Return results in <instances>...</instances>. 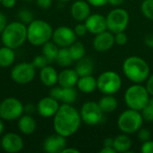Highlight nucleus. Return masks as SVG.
I'll use <instances>...</instances> for the list:
<instances>
[{
	"instance_id": "f257e3e1",
	"label": "nucleus",
	"mask_w": 153,
	"mask_h": 153,
	"mask_svg": "<svg viewBox=\"0 0 153 153\" xmlns=\"http://www.w3.org/2000/svg\"><path fill=\"white\" fill-rule=\"evenodd\" d=\"M81 115L71 104L64 103L54 116L53 126L56 134L69 137L75 134L81 125Z\"/></svg>"
},
{
	"instance_id": "f03ea898",
	"label": "nucleus",
	"mask_w": 153,
	"mask_h": 153,
	"mask_svg": "<svg viewBox=\"0 0 153 153\" xmlns=\"http://www.w3.org/2000/svg\"><path fill=\"white\" fill-rule=\"evenodd\" d=\"M1 39L4 46L13 49L18 48L27 40L26 24L20 21L7 23L1 33Z\"/></svg>"
},
{
	"instance_id": "7ed1b4c3",
	"label": "nucleus",
	"mask_w": 153,
	"mask_h": 153,
	"mask_svg": "<svg viewBox=\"0 0 153 153\" xmlns=\"http://www.w3.org/2000/svg\"><path fill=\"white\" fill-rule=\"evenodd\" d=\"M53 29L43 20H33L27 27V39L33 46H42L52 39Z\"/></svg>"
},
{
	"instance_id": "20e7f679",
	"label": "nucleus",
	"mask_w": 153,
	"mask_h": 153,
	"mask_svg": "<svg viewBox=\"0 0 153 153\" xmlns=\"http://www.w3.org/2000/svg\"><path fill=\"white\" fill-rule=\"evenodd\" d=\"M123 70L126 77L135 83L143 82L150 74L148 64L139 56H130L124 62Z\"/></svg>"
},
{
	"instance_id": "39448f33",
	"label": "nucleus",
	"mask_w": 153,
	"mask_h": 153,
	"mask_svg": "<svg viewBox=\"0 0 153 153\" xmlns=\"http://www.w3.org/2000/svg\"><path fill=\"white\" fill-rule=\"evenodd\" d=\"M149 92L142 85L135 84L129 87L125 95V100L127 106L134 110H142L149 103Z\"/></svg>"
},
{
	"instance_id": "423d86ee",
	"label": "nucleus",
	"mask_w": 153,
	"mask_h": 153,
	"mask_svg": "<svg viewBox=\"0 0 153 153\" xmlns=\"http://www.w3.org/2000/svg\"><path fill=\"white\" fill-rule=\"evenodd\" d=\"M117 124L119 129L125 134H134L141 128L143 125V116L138 110L131 108L120 115Z\"/></svg>"
},
{
	"instance_id": "0eeeda50",
	"label": "nucleus",
	"mask_w": 153,
	"mask_h": 153,
	"mask_svg": "<svg viewBox=\"0 0 153 153\" xmlns=\"http://www.w3.org/2000/svg\"><path fill=\"white\" fill-rule=\"evenodd\" d=\"M23 113V105L22 101L16 98L9 97L0 103V118L3 120H18Z\"/></svg>"
},
{
	"instance_id": "6e6552de",
	"label": "nucleus",
	"mask_w": 153,
	"mask_h": 153,
	"mask_svg": "<svg viewBox=\"0 0 153 153\" xmlns=\"http://www.w3.org/2000/svg\"><path fill=\"white\" fill-rule=\"evenodd\" d=\"M121 85L122 81L120 76L113 71H107L101 74L97 80L98 89L108 95L117 92L120 90Z\"/></svg>"
},
{
	"instance_id": "1a4fd4ad",
	"label": "nucleus",
	"mask_w": 153,
	"mask_h": 153,
	"mask_svg": "<svg viewBox=\"0 0 153 153\" xmlns=\"http://www.w3.org/2000/svg\"><path fill=\"white\" fill-rule=\"evenodd\" d=\"M106 20L108 30L117 34L126 29L129 22V14L126 10L118 8L111 11L108 14Z\"/></svg>"
},
{
	"instance_id": "9d476101",
	"label": "nucleus",
	"mask_w": 153,
	"mask_h": 153,
	"mask_svg": "<svg viewBox=\"0 0 153 153\" xmlns=\"http://www.w3.org/2000/svg\"><path fill=\"white\" fill-rule=\"evenodd\" d=\"M35 69L31 63H20L12 68L11 78L17 84H28L35 78Z\"/></svg>"
},
{
	"instance_id": "9b49d317",
	"label": "nucleus",
	"mask_w": 153,
	"mask_h": 153,
	"mask_svg": "<svg viewBox=\"0 0 153 153\" xmlns=\"http://www.w3.org/2000/svg\"><path fill=\"white\" fill-rule=\"evenodd\" d=\"M103 117V111L100 109L99 104L93 101H89L83 104L81 110V117L82 121L88 126L98 125Z\"/></svg>"
},
{
	"instance_id": "f8f14e48",
	"label": "nucleus",
	"mask_w": 153,
	"mask_h": 153,
	"mask_svg": "<svg viewBox=\"0 0 153 153\" xmlns=\"http://www.w3.org/2000/svg\"><path fill=\"white\" fill-rule=\"evenodd\" d=\"M52 39L58 47L68 48L76 41V34L74 30L66 26H61L53 31Z\"/></svg>"
},
{
	"instance_id": "ddd939ff",
	"label": "nucleus",
	"mask_w": 153,
	"mask_h": 153,
	"mask_svg": "<svg viewBox=\"0 0 153 153\" xmlns=\"http://www.w3.org/2000/svg\"><path fill=\"white\" fill-rule=\"evenodd\" d=\"M1 148L8 153H16L21 152L23 149L24 143L22 138L14 133L5 134L1 141Z\"/></svg>"
},
{
	"instance_id": "4468645a",
	"label": "nucleus",
	"mask_w": 153,
	"mask_h": 153,
	"mask_svg": "<svg viewBox=\"0 0 153 153\" xmlns=\"http://www.w3.org/2000/svg\"><path fill=\"white\" fill-rule=\"evenodd\" d=\"M59 107H60V105L58 103V100H56L49 96V97L42 98L39 101V103L37 105V111L40 117L48 118V117L55 116V114L57 112Z\"/></svg>"
},
{
	"instance_id": "2eb2a0df",
	"label": "nucleus",
	"mask_w": 153,
	"mask_h": 153,
	"mask_svg": "<svg viewBox=\"0 0 153 153\" xmlns=\"http://www.w3.org/2000/svg\"><path fill=\"white\" fill-rule=\"evenodd\" d=\"M65 147V137L58 134L48 136L43 143V149L48 153H61Z\"/></svg>"
},
{
	"instance_id": "dca6fc26",
	"label": "nucleus",
	"mask_w": 153,
	"mask_h": 153,
	"mask_svg": "<svg viewBox=\"0 0 153 153\" xmlns=\"http://www.w3.org/2000/svg\"><path fill=\"white\" fill-rule=\"evenodd\" d=\"M85 25L88 31L92 34H99L108 29L107 20L101 14H92L85 20Z\"/></svg>"
},
{
	"instance_id": "f3484780",
	"label": "nucleus",
	"mask_w": 153,
	"mask_h": 153,
	"mask_svg": "<svg viewBox=\"0 0 153 153\" xmlns=\"http://www.w3.org/2000/svg\"><path fill=\"white\" fill-rule=\"evenodd\" d=\"M115 43V37L112 33L108 31H103L99 34H96V37L93 39V48L97 51H106L113 47Z\"/></svg>"
},
{
	"instance_id": "a211bd4d",
	"label": "nucleus",
	"mask_w": 153,
	"mask_h": 153,
	"mask_svg": "<svg viewBox=\"0 0 153 153\" xmlns=\"http://www.w3.org/2000/svg\"><path fill=\"white\" fill-rule=\"evenodd\" d=\"M91 8L88 3L82 0H78L72 4L71 13L72 16L79 22L86 20L90 15Z\"/></svg>"
},
{
	"instance_id": "6ab92c4d",
	"label": "nucleus",
	"mask_w": 153,
	"mask_h": 153,
	"mask_svg": "<svg viewBox=\"0 0 153 153\" xmlns=\"http://www.w3.org/2000/svg\"><path fill=\"white\" fill-rule=\"evenodd\" d=\"M78 80H79V75L75 70L65 69L60 74H58L57 82L63 88L74 87V85L77 84Z\"/></svg>"
},
{
	"instance_id": "aec40b11",
	"label": "nucleus",
	"mask_w": 153,
	"mask_h": 153,
	"mask_svg": "<svg viewBox=\"0 0 153 153\" xmlns=\"http://www.w3.org/2000/svg\"><path fill=\"white\" fill-rule=\"evenodd\" d=\"M39 79L45 86L51 87V86H54L57 82L58 74L54 67L48 65L47 66L40 69Z\"/></svg>"
},
{
	"instance_id": "412c9836",
	"label": "nucleus",
	"mask_w": 153,
	"mask_h": 153,
	"mask_svg": "<svg viewBox=\"0 0 153 153\" xmlns=\"http://www.w3.org/2000/svg\"><path fill=\"white\" fill-rule=\"evenodd\" d=\"M37 128L36 120L31 117V115H22L18 119V129L19 131L26 135L32 134Z\"/></svg>"
},
{
	"instance_id": "4be33fe9",
	"label": "nucleus",
	"mask_w": 153,
	"mask_h": 153,
	"mask_svg": "<svg viewBox=\"0 0 153 153\" xmlns=\"http://www.w3.org/2000/svg\"><path fill=\"white\" fill-rule=\"evenodd\" d=\"M14 49L4 46L0 48V67L6 68L11 66L15 60Z\"/></svg>"
},
{
	"instance_id": "5701e85b",
	"label": "nucleus",
	"mask_w": 153,
	"mask_h": 153,
	"mask_svg": "<svg viewBox=\"0 0 153 153\" xmlns=\"http://www.w3.org/2000/svg\"><path fill=\"white\" fill-rule=\"evenodd\" d=\"M78 89L85 93L92 92L97 87V81L91 75L82 76L77 82Z\"/></svg>"
},
{
	"instance_id": "b1692460",
	"label": "nucleus",
	"mask_w": 153,
	"mask_h": 153,
	"mask_svg": "<svg viewBox=\"0 0 153 153\" xmlns=\"http://www.w3.org/2000/svg\"><path fill=\"white\" fill-rule=\"evenodd\" d=\"M75 71L80 77L91 75L93 71V64L90 58L82 57L78 60V63L75 66Z\"/></svg>"
},
{
	"instance_id": "393cba45",
	"label": "nucleus",
	"mask_w": 153,
	"mask_h": 153,
	"mask_svg": "<svg viewBox=\"0 0 153 153\" xmlns=\"http://www.w3.org/2000/svg\"><path fill=\"white\" fill-rule=\"evenodd\" d=\"M58 46L53 41H48L42 45V55L48 59V63H53L58 54Z\"/></svg>"
},
{
	"instance_id": "a878e982",
	"label": "nucleus",
	"mask_w": 153,
	"mask_h": 153,
	"mask_svg": "<svg viewBox=\"0 0 153 153\" xmlns=\"http://www.w3.org/2000/svg\"><path fill=\"white\" fill-rule=\"evenodd\" d=\"M132 146V142L130 138L125 134L118 135L114 139L113 148L117 152H126Z\"/></svg>"
},
{
	"instance_id": "bb28decb",
	"label": "nucleus",
	"mask_w": 153,
	"mask_h": 153,
	"mask_svg": "<svg viewBox=\"0 0 153 153\" xmlns=\"http://www.w3.org/2000/svg\"><path fill=\"white\" fill-rule=\"evenodd\" d=\"M99 106L100 108V109L103 111V113H110L113 112L117 107V100L115 97L113 96H105L103 97L100 102H99Z\"/></svg>"
},
{
	"instance_id": "cd10ccee",
	"label": "nucleus",
	"mask_w": 153,
	"mask_h": 153,
	"mask_svg": "<svg viewBox=\"0 0 153 153\" xmlns=\"http://www.w3.org/2000/svg\"><path fill=\"white\" fill-rule=\"evenodd\" d=\"M70 55L73 58V60L78 61L84 57L85 55V48L82 42L80 41H74L70 47H68Z\"/></svg>"
},
{
	"instance_id": "c85d7f7f",
	"label": "nucleus",
	"mask_w": 153,
	"mask_h": 153,
	"mask_svg": "<svg viewBox=\"0 0 153 153\" xmlns=\"http://www.w3.org/2000/svg\"><path fill=\"white\" fill-rule=\"evenodd\" d=\"M56 61L58 64V65L63 66V67L69 66L72 64V62L74 60L70 55L68 48H61L59 49L57 56L56 58Z\"/></svg>"
},
{
	"instance_id": "c756f323",
	"label": "nucleus",
	"mask_w": 153,
	"mask_h": 153,
	"mask_svg": "<svg viewBox=\"0 0 153 153\" xmlns=\"http://www.w3.org/2000/svg\"><path fill=\"white\" fill-rule=\"evenodd\" d=\"M76 99H77V91L74 87L63 88L62 97H61L62 102L66 104H72L76 100Z\"/></svg>"
},
{
	"instance_id": "7c9ffc66",
	"label": "nucleus",
	"mask_w": 153,
	"mask_h": 153,
	"mask_svg": "<svg viewBox=\"0 0 153 153\" xmlns=\"http://www.w3.org/2000/svg\"><path fill=\"white\" fill-rule=\"evenodd\" d=\"M142 12L146 18L153 20V0H144L143 2Z\"/></svg>"
},
{
	"instance_id": "2f4dec72",
	"label": "nucleus",
	"mask_w": 153,
	"mask_h": 153,
	"mask_svg": "<svg viewBox=\"0 0 153 153\" xmlns=\"http://www.w3.org/2000/svg\"><path fill=\"white\" fill-rule=\"evenodd\" d=\"M19 21L24 24H29L33 21V13L28 9H22L18 12Z\"/></svg>"
},
{
	"instance_id": "473e14b6",
	"label": "nucleus",
	"mask_w": 153,
	"mask_h": 153,
	"mask_svg": "<svg viewBox=\"0 0 153 153\" xmlns=\"http://www.w3.org/2000/svg\"><path fill=\"white\" fill-rule=\"evenodd\" d=\"M31 64L33 65V66L37 69H42L43 67L47 66L49 63L48 61V59L43 56V55H39V56H37L33 58Z\"/></svg>"
},
{
	"instance_id": "72a5a7b5",
	"label": "nucleus",
	"mask_w": 153,
	"mask_h": 153,
	"mask_svg": "<svg viewBox=\"0 0 153 153\" xmlns=\"http://www.w3.org/2000/svg\"><path fill=\"white\" fill-rule=\"evenodd\" d=\"M143 118H144L147 121H153V106L151 104H147L143 109Z\"/></svg>"
},
{
	"instance_id": "f704fd0d",
	"label": "nucleus",
	"mask_w": 153,
	"mask_h": 153,
	"mask_svg": "<svg viewBox=\"0 0 153 153\" xmlns=\"http://www.w3.org/2000/svg\"><path fill=\"white\" fill-rule=\"evenodd\" d=\"M62 91H63V88L61 86L60 87H54L50 90L49 96L52 97L53 99L56 100H61Z\"/></svg>"
},
{
	"instance_id": "c9c22d12",
	"label": "nucleus",
	"mask_w": 153,
	"mask_h": 153,
	"mask_svg": "<svg viewBox=\"0 0 153 153\" xmlns=\"http://www.w3.org/2000/svg\"><path fill=\"white\" fill-rule=\"evenodd\" d=\"M115 42H117V44L123 46L127 42V36L126 33H124L123 31L117 33L116 37H115Z\"/></svg>"
},
{
	"instance_id": "e433bc0d",
	"label": "nucleus",
	"mask_w": 153,
	"mask_h": 153,
	"mask_svg": "<svg viewBox=\"0 0 153 153\" xmlns=\"http://www.w3.org/2000/svg\"><path fill=\"white\" fill-rule=\"evenodd\" d=\"M87 31H88V30H87L85 23L84 24H78L74 28V32H75L76 36H83L86 34Z\"/></svg>"
},
{
	"instance_id": "4c0bfd02",
	"label": "nucleus",
	"mask_w": 153,
	"mask_h": 153,
	"mask_svg": "<svg viewBox=\"0 0 153 153\" xmlns=\"http://www.w3.org/2000/svg\"><path fill=\"white\" fill-rule=\"evenodd\" d=\"M142 152L143 153H153V142L146 141L142 146Z\"/></svg>"
},
{
	"instance_id": "58836bf2",
	"label": "nucleus",
	"mask_w": 153,
	"mask_h": 153,
	"mask_svg": "<svg viewBox=\"0 0 153 153\" xmlns=\"http://www.w3.org/2000/svg\"><path fill=\"white\" fill-rule=\"evenodd\" d=\"M138 137L141 141L143 142H146V141H149L150 138H151V133L149 130L147 129H143L139 132V134H138Z\"/></svg>"
},
{
	"instance_id": "ea45409f",
	"label": "nucleus",
	"mask_w": 153,
	"mask_h": 153,
	"mask_svg": "<svg viewBox=\"0 0 153 153\" xmlns=\"http://www.w3.org/2000/svg\"><path fill=\"white\" fill-rule=\"evenodd\" d=\"M37 4L41 9H48L52 4V0H36Z\"/></svg>"
},
{
	"instance_id": "a19ab883",
	"label": "nucleus",
	"mask_w": 153,
	"mask_h": 153,
	"mask_svg": "<svg viewBox=\"0 0 153 153\" xmlns=\"http://www.w3.org/2000/svg\"><path fill=\"white\" fill-rule=\"evenodd\" d=\"M6 25H7V19H6L5 15L0 12V34L4 30Z\"/></svg>"
},
{
	"instance_id": "79ce46f5",
	"label": "nucleus",
	"mask_w": 153,
	"mask_h": 153,
	"mask_svg": "<svg viewBox=\"0 0 153 153\" xmlns=\"http://www.w3.org/2000/svg\"><path fill=\"white\" fill-rule=\"evenodd\" d=\"M1 4L4 8H13L16 4V0H1Z\"/></svg>"
},
{
	"instance_id": "37998d69",
	"label": "nucleus",
	"mask_w": 153,
	"mask_h": 153,
	"mask_svg": "<svg viewBox=\"0 0 153 153\" xmlns=\"http://www.w3.org/2000/svg\"><path fill=\"white\" fill-rule=\"evenodd\" d=\"M89 4L94 6H103L107 3H108V0H87Z\"/></svg>"
},
{
	"instance_id": "c03bdc74",
	"label": "nucleus",
	"mask_w": 153,
	"mask_h": 153,
	"mask_svg": "<svg viewBox=\"0 0 153 153\" xmlns=\"http://www.w3.org/2000/svg\"><path fill=\"white\" fill-rule=\"evenodd\" d=\"M23 110H24V113H25V114L31 115V114H33V113L35 112L36 108H35V107H34L32 104L29 103V104L23 106Z\"/></svg>"
},
{
	"instance_id": "a18cd8bd",
	"label": "nucleus",
	"mask_w": 153,
	"mask_h": 153,
	"mask_svg": "<svg viewBox=\"0 0 153 153\" xmlns=\"http://www.w3.org/2000/svg\"><path fill=\"white\" fill-rule=\"evenodd\" d=\"M147 91H148L149 94L153 96V74L149 78V80L147 82Z\"/></svg>"
},
{
	"instance_id": "49530a36",
	"label": "nucleus",
	"mask_w": 153,
	"mask_h": 153,
	"mask_svg": "<svg viewBox=\"0 0 153 153\" xmlns=\"http://www.w3.org/2000/svg\"><path fill=\"white\" fill-rule=\"evenodd\" d=\"M145 44L149 47V48H153V34H148L146 37H145Z\"/></svg>"
},
{
	"instance_id": "de8ad7c7",
	"label": "nucleus",
	"mask_w": 153,
	"mask_h": 153,
	"mask_svg": "<svg viewBox=\"0 0 153 153\" xmlns=\"http://www.w3.org/2000/svg\"><path fill=\"white\" fill-rule=\"evenodd\" d=\"M100 153H115L117 152L116 150L113 147H105L104 149H102L100 152Z\"/></svg>"
},
{
	"instance_id": "09e8293b",
	"label": "nucleus",
	"mask_w": 153,
	"mask_h": 153,
	"mask_svg": "<svg viewBox=\"0 0 153 153\" xmlns=\"http://www.w3.org/2000/svg\"><path fill=\"white\" fill-rule=\"evenodd\" d=\"M113 143H114V140L112 138H108L104 142L105 147H113Z\"/></svg>"
},
{
	"instance_id": "8fccbe9b",
	"label": "nucleus",
	"mask_w": 153,
	"mask_h": 153,
	"mask_svg": "<svg viewBox=\"0 0 153 153\" xmlns=\"http://www.w3.org/2000/svg\"><path fill=\"white\" fill-rule=\"evenodd\" d=\"M69 152L79 153L80 152H79L78 150H76V149H74V148H66V147H65L61 153H69Z\"/></svg>"
},
{
	"instance_id": "3c124183",
	"label": "nucleus",
	"mask_w": 153,
	"mask_h": 153,
	"mask_svg": "<svg viewBox=\"0 0 153 153\" xmlns=\"http://www.w3.org/2000/svg\"><path fill=\"white\" fill-rule=\"evenodd\" d=\"M125 2V0H108V3L112 5H120Z\"/></svg>"
},
{
	"instance_id": "603ef678",
	"label": "nucleus",
	"mask_w": 153,
	"mask_h": 153,
	"mask_svg": "<svg viewBox=\"0 0 153 153\" xmlns=\"http://www.w3.org/2000/svg\"><path fill=\"white\" fill-rule=\"evenodd\" d=\"M4 131V125L2 121V118H0V135L3 134Z\"/></svg>"
},
{
	"instance_id": "864d4df0",
	"label": "nucleus",
	"mask_w": 153,
	"mask_h": 153,
	"mask_svg": "<svg viewBox=\"0 0 153 153\" xmlns=\"http://www.w3.org/2000/svg\"><path fill=\"white\" fill-rule=\"evenodd\" d=\"M149 104H151L152 106H153V98L152 99H150V100H149Z\"/></svg>"
},
{
	"instance_id": "5fc2aeb1",
	"label": "nucleus",
	"mask_w": 153,
	"mask_h": 153,
	"mask_svg": "<svg viewBox=\"0 0 153 153\" xmlns=\"http://www.w3.org/2000/svg\"><path fill=\"white\" fill-rule=\"evenodd\" d=\"M23 1H26V2H33V1H36V0H23Z\"/></svg>"
},
{
	"instance_id": "6e6d98bb",
	"label": "nucleus",
	"mask_w": 153,
	"mask_h": 153,
	"mask_svg": "<svg viewBox=\"0 0 153 153\" xmlns=\"http://www.w3.org/2000/svg\"><path fill=\"white\" fill-rule=\"evenodd\" d=\"M59 1H62V2H67V1H69V0H59Z\"/></svg>"
},
{
	"instance_id": "4d7b16f0",
	"label": "nucleus",
	"mask_w": 153,
	"mask_h": 153,
	"mask_svg": "<svg viewBox=\"0 0 153 153\" xmlns=\"http://www.w3.org/2000/svg\"><path fill=\"white\" fill-rule=\"evenodd\" d=\"M0 149H1V143H0Z\"/></svg>"
},
{
	"instance_id": "13d9d810",
	"label": "nucleus",
	"mask_w": 153,
	"mask_h": 153,
	"mask_svg": "<svg viewBox=\"0 0 153 153\" xmlns=\"http://www.w3.org/2000/svg\"><path fill=\"white\" fill-rule=\"evenodd\" d=\"M0 3H1V0H0Z\"/></svg>"
}]
</instances>
